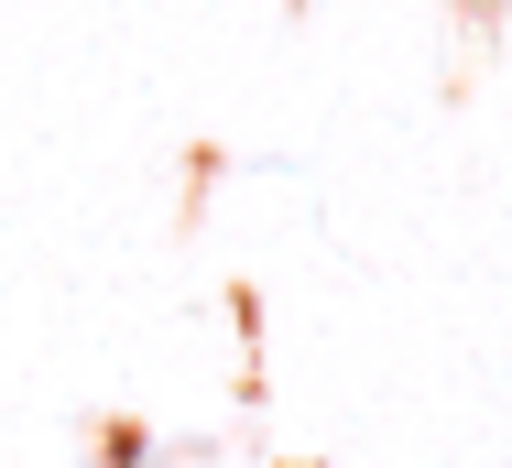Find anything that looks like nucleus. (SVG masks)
<instances>
[{
	"mask_svg": "<svg viewBox=\"0 0 512 468\" xmlns=\"http://www.w3.org/2000/svg\"><path fill=\"white\" fill-rule=\"evenodd\" d=\"M469 11H491V0H469Z\"/></svg>",
	"mask_w": 512,
	"mask_h": 468,
	"instance_id": "obj_1",
	"label": "nucleus"
}]
</instances>
